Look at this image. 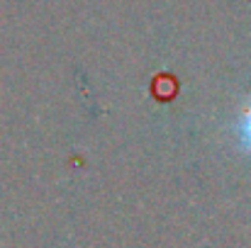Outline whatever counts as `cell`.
<instances>
[{
  "mask_svg": "<svg viewBox=\"0 0 251 248\" xmlns=\"http://www.w3.org/2000/svg\"><path fill=\"white\" fill-rule=\"evenodd\" d=\"M239 141L247 151H251V102L242 112V119H239Z\"/></svg>",
  "mask_w": 251,
  "mask_h": 248,
  "instance_id": "cell-1",
  "label": "cell"
}]
</instances>
